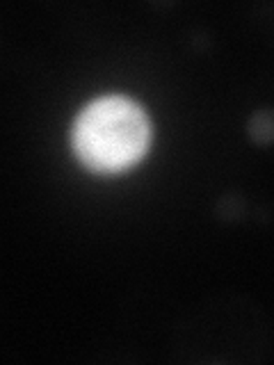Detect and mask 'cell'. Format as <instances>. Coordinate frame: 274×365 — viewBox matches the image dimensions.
<instances>
[{
  "mask_svg": "<svg viewBox=\"0 0 274 365\" xmlns=\"http://www.w3.org/2000/svg\"><path fill=\"white\" fill-rule=\"evenodd\" d=\"M148 144V121L135 103L103 98L83 112L73 130L80 160L98 171H119L142 158Z\"/></svg>",
  "mask_w": 274,
  "mask_h": 365,
  "instance_id": "cell-1",
  "label": "cell"
},
{
  "mask_svg": "<svg viewBox=\"0 0 274 365\" xmlns=\"http://www.w3.org/2000/svg\"><path fill=\"white\" fill-rule=\"evenodd\" d=\"M249 135L258 144L274 142V110L256 112L249 121Z\"/></svg>",
  "mask_w": 274,
  "mask_h": 365,
  "instance_id": "cell-2",
  "label": "cell"
}]
</instances>
